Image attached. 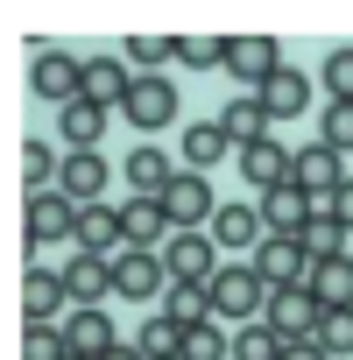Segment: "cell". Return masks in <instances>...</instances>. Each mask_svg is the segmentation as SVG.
Here are the masks:
<instances>
[{
    "mask_svg": "<svg viewBox=\"0 0 353 360\" xmlns=\"http://www.w3.org/2000/svg\"><path fill=\"white\" fill-rule=\"evenodd\" d=\"M283 360H332L318 339H297V346H283Z\"/></svg>",
    "mask_w": 353,
    "mask_h": 360,
    "instance_id": "cell-41",
    "label": "cell"
},
{
    "mask_svg": "<svg viewBox=\"0 0 353 360\" xmlns=\"http://www.w3.org/2000/svg\"><path fill=\"white\" fill-rule=\"evenodd\" d=\"M64 346L78 360H106L120 339H113V318H99V304H92V311H64Z\"/></svg>",
    "mask_w": 353,
    "mask_h": 360,
    "instance_id": "cell-15",
    "label": "cell"
},
{
    "mask_svg": "<svg viewBox=\"0 0 353 360\" xmlns=\"http://www.w3.org/2000/svg\"><path fill=\"white\" fill-rule=\"evenodd\" d=\"M176 57L191 71H212V64H226V36H176Z\"/></svg>",
    "mask_w": 353,
    "mask_h": 360,
    "instance_id": "cell-38",
    "label": "cell"
},
{
    "mask_svg": "<svg viewBox=\"0 0 353 360\" xmlns=\"http://www.w3.org/2000/svg\"><path fill=\"white\" fill-rule=\"evenodd\" d=\"M120 176L134 184V198H162V191L176 184V169H169V155H162V148H127Z\"/></svg>",
    "mask_w": 353,
    "mask_h": 360,
    "instance_id": "cell-19",
    "label": "cell"
},
{
    "mask_svg": "<svg viewBox=\"0 0 353 360\" xmlns=\"http://www.w3.org/2000/svg\"><path fill=\"white\" fill-rule=\"evenodd\" d=\"M325 212H332V219H339V226L353 233V176H346V184H339V191L325 198Z\"/></svg>",
    "mask_w": 353,
    "mask_h": 360,
    "instance_id": "cell-40",
    "label": "cell"
},
{
    "mask_svg": "<svg viewBox=\"0 0 353 360\" xmlns=\"http://www.w3.org/2000/svg\"><path fill=\"white\" fill-rule=\"evenodd\" d=\"M22 360H71V346H64V318H57V325H29Z\"/></svg>",
    "mask_w": 353,
    "mask_h": 360,
    "instance_id": "cell-35",
    "label": "cell"
},
{
    "mask_svg": "<svg viewBox=\"0 0 353 360\" xmlns=\"http://www.w3.org/2000/svg\"><path fill=\"white\" fill-rule=\"evenodd\" d=\"M127 92H134V78H127L120 57H85V99H99V106H127Z\"/></svg>",
    "mask_w": 353,
    "mask_h": 360,
    "instance_id": "cell-23",
    "label": "cell"
},
{
    "mask_svg": "<svg viewBox=\"0 0 353 360\" xmlns=\"http://www.w3.org/2000/svg\"><path fill=\"white\" fill-rule=\"evenodd\" d=\"M226 71H233L248 92H262V85L283 71V50H276V36H226Z\"/></svg>",
    "mask_w": 353,
    "mask_h": 360,
    "instance_id": "cell-8",
    "label": "cell"
},
{
    "mask_svg": "<svg viewBox=\"0 0 353 360\" xmlns=\"http://www.w3.org/2000/svg\"><path fill=\"white\" fill-rule=\"evenodd\" d=\"M57 191L78 198V205H99V191H106V155H99V148H71V155H64V176H57Z\"/></svg>",
    "mask_w": 353,
    "mask_h": 360,
    "instance_id": "cell-16",
    "label": "cell"
},
{
    "mask_svg": "<svg viewBox=\"0 0 353 360\" xmlns=\"http://www.w3.org/2000/svg\"><path fill=\"white\" fill-rule=\"evenodd\" d=\"M134 346H141L148 360H184V325H176V318H141Z\"/></svg>",
    "mask_w": 353,
    "mask_h": 360,
    "instance_id": "cell-29",
    "label": "cell"
},
{
    "mask_svg": "<svg viewBox=\"0 0 353 360\" xmlns=\"http://www.w3.org/2000/svg\"><path fill=\"white\" fill-rule=\"evenodd\" d=\"M176 148H184V169H198V176H205V169H212L219 155H240V148L226 141V127H219V120H191Z\"/></svg>",
    "mask_w": 353,
    "mask_h": 360,
    "instance_id": "cell-20",
    "label": "cell"
},
{
    "mask_svg": "<svg viewBox=\"0 0 353 360\" xmlns=\"http://www.w3.org/2000/svg\"><path fill=\"white\" fill-rule=\"evenodd\" d=\"M297 240H304V255H311V262H332V255H346V226H339L325 205L311 212V226H304Z\"/></svg>",
    "mask_w": 353,
    "mask_h": 360,
    "instance_id": "cell-30",
    "label": "cell"
},
{
    "mask_svg": "<svg viewBox=\"0 0 353 360\" xmlns=\"http://www.w3.org/2000/svg\"><path fill=\"white\" fill-rule=\"evenodd\" d=\"M318 346H325L332 360H346V353H353V304H346V311H325V318H318Z\"/></svg>",
    "mask_w": 353,
    "mask_h": 360,
    "instance_id": "cell-36",
    "label": "cell"
},
{
    "mask_svg": "<svg viewBox=\"0 0 353 360\" xmlns=\"http://www.w3.org/2000/svg\"><path fill=\"white\" fill-rule=\"evenodd\" d=\"M304 290H311L325 311H346V304H353V262H346V255H332V262H311Z\"/></svg>",
    "mask_w": 353,
    "mask_h": 360,
    "instance_id": "cell-22",
    "label": "cell"
},
{
    "mask_svg": "<svg viewBox=\"0 0 353 360\" xmlns=\"http://www.w3.org/2000/svg\"><path fill=\"white\" fill-rule=\"evenodd\" d=\"M162 290H169L162 255H148V248H120V255H113V297L148 304V297H162Z\"/></svg>",
    "mask_w": 353,
    "mask_h": 360,
    "instance_id": "cell-4",
    "label": "cell"
},
{
    "mask_svg": "<svg viewBox=\"0 0 353 360\" xmlns=\"http://www.w3.org/2000/svg\"><path fill=\"white\" fill-rule=\"evenodd\" d=\"M233 360H283V339H276V325H269V318H248V325L233 332Z\"/></svg>",
    "mask_w": 353,
    "mask_h": 360,
    "instance_id": "cell-31",
    "label": "cell"
},
{
    "mask_svg": "<svg viewBox=\"0 0 353 360\" xmlns=\"http://www.w3.org/2000/svg\"><path fill=\"white\" fill-rule=\"evenodd\" d=\"M318 141H325V148H339V155L353 148V99H332V106H325V120H318Z\"/></svg>",
    "mask_w": 353,
    "mask_h": 360,
    "instance_id": "cell-37",
    "label": "cell"
},
{
    "mask_svg": "<svg viewBox=\"0 0 353 360\" xmlns=\"http://www.w3.org/2000/svg\"><path fill=\"white\" fill-rule=\"evenodd\" d=\"M311 212H318V205H311L297 184H283V191H269V198H262V226H269V233H290V240L311 226Z\"/></svg>",
    "mask_w": 353,
    "mask_h": 360,
    "instance_id": "cell-21",
    "label": "cell"
},
{
    "mask_svg": "<svg viewBox=\"0 0 353 360\" xmlns=\"http://www.w3.org/2000/svg\"><path fill=\"white\" fill-rule=\"evenodd\" d=\"M120 240L127 248H169V212H162V198H134V205H120Z\"/></svg>",
    "mask_w": 353,
    "mask_h": 360,
    "instance_id": "cell-14",
    "label": "cell"
},
{
    "mask_svg": "<svg viewBox=\"0 0 353 360\" xmlns=\"http://www.w3.org/2000/svg\"><path fill=\"white\" fill-rule=\"evenodd\" d=\"M127 240H120V212H106V205H85L78 212V255H120Z\"/></svg>",
    "mask_w": 353,
    "mask_h": 360,
    "instance_id": "cell-27",
    "label": "cell"
},
{
    "mask_svg": "<svg viewBox=\"0 0 353 360\" xmlns=\"http://www.w3.org/2000/svg\"><path fill=\"white\" fill-rule=\"evenodd\" d=\"M162 269H169V283H212L226 262H219V240L212 233H169Z\"/></svg>",
    "mask_w": 353,
    "mask_h": 360,
    "instance_id": "cell-5",
    "label": "cell"
},
{
    "mask_svg": "<svg viewBox=\"0 0 353 360\" xmlns=\"http://www.w3.org/2000/svg\"><path fill=\"white\" fill-rule=\"evenodd\" d=\"M57 276H64V297H71V311H92V304L113 290V255H78V262H64Z\"/></svg>",
    "mask_w": 353,
    "mask_h": 360,
    "instance_id": "cell-13",
    "label": "cell"
},
{
    "mask_svg": "<svg viewBox=\"0 0 353 360\" xmlns=\"http://www.w3.org/2000/svg\"><path fill=\"white\" fill-rule=\"evenodd\" d=\"M29 92H36V99H50V106L64 113L71 99H85V64H78V57H64V50H43V57H36V71H29Z\"/></svg>",
    "mask_w": 353,
    "mask_h": 360,
    "instance_id": "cell-6",
    "label": "cell"
},
{
    "mask_svg": "<svg viewBox=\"0 0 353 360\" xmlns=\"http://www.w3.org/2000/svg\"><path fill=\"white\" fill-rule=\"evenodd\" d=\"M262 205H219L212 212V240L219 248H262Z\"/></svg>",
    "mask_w": 353,
    "mask_h": 360,
    "instance_id": "cell-25",
    "label": "cell"
},
{
    "mask_svg": "<svg viewBox=\"0 0 353 360\" xmlns=\"http://www.w3.org/2000/svg\"><path fill=\"white\" fill-rule=\"evenodd\" d=\"M78 198L64 191H29V255L36 248H57V240H78Z\"/></svg>",
    "mask_w": 353,
    "mask_h": 360,
    "instance_id": "cell-2",
    "label": "cell"
},
{
    "mask_svg": "<svg viewBox=\"0 0 353 360\" xmlns=\"http://www.w3.org/2000/svg\"><path fill=\"white\" fill-rule=\"evenodd\" d=\"M184 360H233V339L219 332V318H205V325L184 332Z\"/></svg>",
    "mask_w": 353,
    "mask_h": 360,
    "instance_id": "cell-34",
    "label": "cell"
},
{
    "mask_svg": "<svg viewBox=\"0 0 353 360\" xmlns=\"http://www.w3.org/2000/svg\"><path fill=\"white\" fill-rule=\"evenodd\" d=\"M169 57H176V36H127V64H134L141 78H155Z\"/></svg>",
    "mask_w": 353,
    "mask_h": 360,
    "instance_id": "cell-33",
    "label": "cell"
},
{
    "mask_svg": "<svg viewBox=\"0 0 353 360\" xmlns=\"http://www.w3.org/2000/svg\"><path fill=\"white\" fill-rule=\"evenodd\" d=\"M162 212H169V226L176 233H198V219H212L219 212V198H212V184L198 169H176V184L162 191Z\"/></svg>",
    "mask_w": 353,
    "mask_h": 360,
    "instance_id": "cell-7",
    "label": "cell"
},
{
    "mask_svg": "<svg viewBox=\"0 0 353 360\" xmlns=\"http://www.w3.org/2000/svg\"><path fill=\"white\" fill-rule=\"evenodd\" d=\"M240 176H248L255 198H269V191H283L290 176H297V155L276 148V141H255V148H240Z\"/></svg>",
    "mask_w": 353,
    "mask_h": 360,
    "instance_id": "cell-12",
    "label": "cell"
},
{
    "mask_svg": "<svg viewBox=\"0 0 353 360\" xmlns=\"http://www.w3.org/2000/svg\"><path fill=\"white\" fill-rule=\"evenodd\" d=\"M219 127H226V141H233V148H255V141H269V106H262V92H240V99H226Z\"/></svg>",
    "mask_w": 353,
    "mask_h": 360,
    "instance_id": "cell-18",
    "label": "cell"
},
{
    "mask_svg": "<svg viewBox=\"0 0 353 360\" xmlns=\"http://www.w3.org/2000/svg\"><path fill=\"white\" fill-rule=\"evenodd\" d=\"M262 318L276 325V339H283V346H297V339H318L325 304H318L304 283H290V290H269V311H262Z\"/></svg>",
    "mask_w": 353,
    "mask_h": 360,
    "instance_id": "cell-3",
    "label": "cell"
},
{
    "mask_svg": "<svg viewBox=\"0 0 353 360\" xmlns=\"http://www.w3.org/2000/svg\"><path fill=\"white\" fill-rule=\"evenodd\" d=\"M290 184H297L311 205H325V198L346 184V155H339V148H325V141H318V148H297V176H290Z\"/></svg>",
    "mask_w": 353,
    "mask_h": 360,
    "instance_id": "cell-11",
    "label": "cell"
},
{
    "mask_svg": "<svg viewBox=\"0 0 353 360\" xmlns=\"http://www.w3.org/2000/svg\"><path fill=\"white\" fill-rule=\"evenodd\" d=\"M106 113H113V106H99V99H71V106L57 113V127H64L71 148H92V141L106 134Z\"/></svg>",
    "mask_w": 353,
    "mask_h": 360,
    "instance_id": "cell-28",
    "label": "cell"
},
{
    "mask_svg": "<svg viewBox=\"0 0 353 360\" xmlns=\"http://www.w3.org/2000/svg\"><path fill=\"white\" fill-rule=\"evenodd\" d=\"M325 92L332 99H353V50H332L325 57Z\"/></svg>",
    "mask_w": 353,
    "mask_h": 360,
    "instance_id": "cell-39",
    "label": "cell"
},
{
    "mask_svg": "<svg viewBox=\"0 0 353 360\" xmlns=\"http://www.w3.org/2000/svg\"><path fill=\"white\" fill-rule=\"evenodd\" d=\"M106 360H148V353H141V346H113Z\"/></svg>",
    "mask_w": 353,
    "mask_h": 360,
    "instance_id": "cell-42",
    "label": "cell"
},
{
    "mask_svg": "<svg viewBox=\"0 0 353 360\" xmlns=\"http://www.w3.org/2000/svg\"><path fill=\"white\" fill-rule=\"evenodd\" d=\"M162 318H176L184 332L205 325V318H219V311H212V283H169V290H162Z\"/></svg>",
    "mask_w": 353,
    "mask_h": 360,
    "instance_id": "cell-26",
    "label": "cell"
},
{
    "mask_svg": "<svg viewBox=\"0 0 353 360\" xmlns=\"http://www.w3.org/2000/svg\"><path fill=\"white\" fill-rule=\"evenodd\" d=\"M127 120H134V134H155V127H169L176 120V85L155 71V78H134V92H127V106H120Z\"/></svg>",
    "mask_w": 353,
    "mask_h": 360,
    "instance_id": "cell-9",
    "label": "cell"
},
{
    "mask_svg": "<svg viewBox=\"0 0 353 360\" xmlns=\"http://www.w3.org/2000/svg\"><path fill=\"white\" fill-rule=\"evenodd\" d=\"M262 106H269V120H297V113L311 106V78L283 64V71H276V78L262 85Z\"/></svg>",
    "mask_w": 353,
    "mask_h": 360,
    "instance_id": "cell-24",
    "label": "cell"
},
{
    "mask_svg": "<svg viewBox=\"0 0 353 360\" xmlns=\"http://www.w3.org/2000/svg\"><path fill=\"white\" fill-rule=\"evenodd\" d=\"M64 304H71V297H64V276L29 262V283H22V311H29V325H57Z\"/></svg>",
    "mask_w": 353,
    "mask_h": 360,
    "instance_id": "cell-17",
    "label": "cell"
},
{
    "mask_svg": "<svg viewBox=\"0 0 353 360\" xmlns=\"http://www.w3.org/2000/svg\"><path fill=\"white\" fill-rule=\"evenodd\" d=\"M22 176H29V191H50V176H64V162H57V148L50 141H22Z\"/></svg>",
    "mask_w": 353,
    "mask_h": 360,
    "instance_id": "cell-32",
    "label": "cell"
},
{
    "mask_svg": "<svg viewBox=\"0 0 353 360\" xmlns=\"http://www.w3.org/2000/svg\"><path fill=\"white\" fill-rule=\"evenodd\" d=\"M255 269H262V283H269V290H290V283H304V276H311V255H304V240H290V233H262Z\"/></svg>",
    "mask_w": 353,
    "mask_h": 360,
    "instance_id": "cell-10",
    "label": "cell"
},
{
    "mask_svg": "<svg viewBox=\"0 0 353 360\" xmlns=\"http://www.w3.org/2000/svg\"><path fill=\"white\" fill-rule=\"evenodd\" d=\"M212 311H219V318H240V325L262 318V311H269V283H262V269H255V262H226V269L212 276Z\"/></svg>",
    "mask_w": 353,
    "mask_h": 360,
    "instance_id": "cell-1",
    "label": "cell"
}]
</instances>
